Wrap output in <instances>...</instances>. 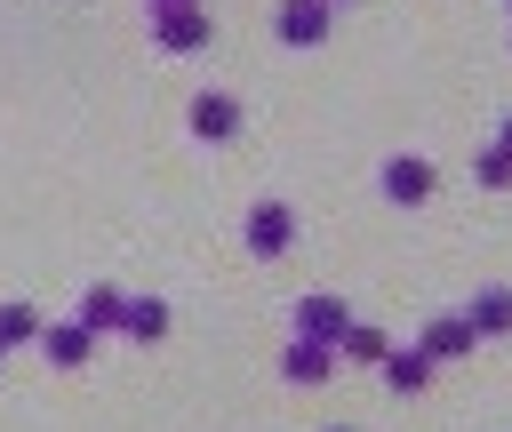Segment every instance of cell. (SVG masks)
I'll return each mask as SVG.
<instances>
[{
  "instance_id": "8992f818",
  "label": "cell",
  "mask_w": 512,
  "mask_h": 432,
  "mask_svg": "<svg viewBox=\"0 0 512 432\" xmlns=\"http://www.w3.org/2000/svg\"><path fill=\"white\" fill-rule=\"evenodd\" d=\"M472 344H480V336H472V320H464V304H456V312H432V320H424V336H416V352H424L432 368H440V360H464Z\"/></svg>"
},
{
  "instance_id": "9a60e30c",
  "label": "cell",
  "mask_w": 512,
  "mask_h": 432,
  "mask_svg": "<svg viewBox=\"0 0 512 432\" xmlns=\"http://www.w3.org/2000/svg\"><path fill=\"white\" fill-rule=\"evenodd\" d=\"M16 344H40V312L32 304H0V352H16Z\"/></svg>"
},
{
  "instance_id": "52a82bcc",
  "label": "cell",
  "mask_w": 512,
  "mask_h": 432,
  "mask_svg": "<svg viewBox=\"0 0 512 432\" xmlns=\"http://www.w3.org/2000/svg\"><path fill=\"white\" fill-rule=\"evenodd\" d=\"M328 16H336L328 0H280V8H272V32H280L288 48H320V40H328Z\"/></svg>"
},
{
  "instance_id": "7a4b0ae2",
  "label": "cell",
  "mask_w": 512,
  "mask_h": 432,
  "mask_svg": "<svg viewBox=\"0 0 512 432\" xmlns=\"http://www.w3.org/2000/svg\"><path fill=\"white\" fill-rule=\"evenodd\" d=\"M376 184H384V200H392V208H424V200H432V184H440V168H432L424 152H392V160L376 168Z\"/></svg>"
},
{
  "instance_id": "30bf717a",
  "label": "cell",
  "mask_w": 512,
  "mask_h": 432,
  "mask_svg": "<svg viewBox=\"0 0 512 432\" xmlns=\"http://www.w3.org/2000/svg\"><path fill=\"white\" fill-rule=\"evenodd\" d=\"M40 352H48L56 368H80V360L96 352V336H88V328H80V320L64 312V320H40Z\"/></svg>"
},
{
  "instance_id": "8fae6325",
  "label": "cell",
  "mask_w": 512,
  "mask_h": 432,
  "mask_svg": "<svg viewBox=\"0 0 512 432\" xmlns=\"http://www.w3.org/2000/svg\"><path fill=\"white\" fill-rule=\"evenodd\" d=\"M464 320H472V336H512V288L488 280V288L464 304Z\"/></svg>"
},
{
  "instance_id": "9c48e42d",
  "label": "cell",
  "mask_w": 512,
  "mask_h": 432,
  "mask_svg": "<svg viewBox=\"0 0 512 432\" xmlns=\"http://www.w3.org/2000/svg\"><path fill=\"white\" fill-rule=\"evenodd\" d=\"M336 368H344V360H336V344H312V336H296V344L280 352V376H288V384H328Z\"/></svg>"
},
{
  "instance_id": "4fadbf2b",
  "label": "cell",
  "mask_w": 512,
  "mask_h": 432,
  "mask_svg": "<svg viewBox=\"0 0 512 432\" xmlns=\"http://www.w3.org/2000/svg\"><path fill=\"white\" fill-rule=\"evenodd\" d=\"M384 352H392V336H384L376 320H352V328L336 336V360H352V368H376Z\"/></svg>"
},
{
  "instance_id": "d6986e66",
  "label": "cell",
  "mask_w": 512,
  "mask_h": 432,
  "mask_svg": "<svg viewBox=\"0 0 512 432\" xmlns=\"http://www.w3.org/2000/svg\"><path fill=\"white\" fill-rule=\"evenodd\" d=\"M328 432H352V424H328Z\"/></svg>"
},
{
  "instance_id": "e0dca14e",
  "label": "cell",
  "mask_w": 512,
  "mask_h": 432,
  "mask_svg": "<svg viewBox=\"0 0 512 432\" xmlns=\"http://www.w3.org/2000/svg\"><path fill=\"white\" fill-rule=\"evenodd\" d=\"M496 144H504V152H512V112H504V128H496Z\"/></svg>"
},
{
  "instance_id": "7c38bea8",
  "label": "cell",
  "mask_w": 512,
  "mask_h": 432,
  "mask_svg": "<svg viewBox=\"0 0 512 432\" xmlns=\"http://www.w3.org/2000/svg\"><path fill=\"white\" fill-rule=\"evenodd\" d=\"M376 376H384L392 392H424V384H432V360H424L416 344H392V352L376 360Z\"/></svg>"
},
{
  "instance_id": "3957f363",
  "label": "cell",
  "mask_w": 512,
  "mask_h": 432,
  "mask_svg": "<svg viewBox=\"0 0 512 432\" xmlns=\"http://www.w3.org/2000/svg\"><path fill=\"white\" fill-rule=\"evenodd\" d=\"M240 240H248V256H264V264L288 256V248H296V208H288V200H256L248 224H240Z\"/></svg>"
},
{
  "instance_id": "ffe728a7",
  "label": "cell",
  "mask_w": 512,
  "mask_h": 432,
  "mask_svg": "<svg viewBox=\"0 0 512 432\" xmlns=\"http://www.w3.org/2000/svg\"><path fill=\"white\" fill-rule=\"evenodd\" d=\"M328 8H344V0H328Z\"/></svg>"
},
{
  "instance_id": "ba28073f",
  "label": "cell",
  "mask_w": 512,
  "mask_h": 432,
  "mask_svg": "<svg viewBox=\"0 0 512 432\" xmlns=\"http://www.w3.org/2000/svg\"><path fill=\"white\" fill-rule=\"evenodd\" d=\"M72 320H80L88 336H120V320H128V288H112V280H96V288H80V304H72Z\"/></svg>"
},
{
  "instance_id": "7402d4cb",
  "label": "cell",
  "mask_w": 512,
  "mask_h": 432,
  "mask_svg": "<svg viewBox=\"0 0 512 432\" xmlns=\"http://www.w3.org/2000/svg\"><path fill=\"white\" fill-rule=\"evenodd\" d=\"M0 360H8V352H0Z\"/></svg>"
},
{
  "instance_id": "ac0fdd59",
  "label": "cell",
  "mask_w": 512,
  "mask_h": 432,
  "mask_svg": "<svg viewBox=\"0 0 512 432\" xmlns=\"http://www.w3.org/2000/svg\"><path fill=\"white\" fill-rule=\"evenodd\" d=\"M144 8H184V0H144Z\"/></svg>"
},
{
  "instance_id": "277c9868",
  "label": "cell",
  "mask_w": 512,
  "mask_h": 432,
  "mask_svg": "<svg viewBox=\"0 0 512 432\" xmlns=\"http://www.w3.org/2000/svg\"><path fill=\"white\" fill-rule=\"evenodd\" d=\"M184 128H192V144H232V136H240V96L200 88V96L184 104Z\"/></svg>"
},
{
  "instance_id": "5b68a950",
  "label": "cell",
  "mask_w": 512,
  "mask_h": 432,
  "mask_svg": "<svg viewBox=\"0 0 512 432\" xmlns=\"http://www.w3.org/2000/svg\"><path fill=\"white\" fill-rule=\"evenodd\" d=\"M344 328H352V304H344V296H328V288L296 296V336H312V344H336Z\"/></svg>"
},
{
  "instance_id": "5bb4252c",
  "label": "cell",
  "mask_w": 512,
  "mask_h": 432,
  "mask_svg": "<svg viewBox=\"0 0 512 432\" xmlns=\"http://www.w3.org/2000/svg\"><path fill=\"white\" fill-rule=\"evenodd\" d=\"M120 336H128V344H160V336H168V304H160V296H128Z\"/></svg>"
},
{
  "instance_id": "44dd1931",
  "label": "cell",
  "mask_w": 512,
  "mask_h": 432,
  "mask_svg": "<svg viewBox=\"0 0 512 432\" xmlns=\"http://www.w3.org/2000/svg\"><path fill=\"white\" fill-rule=\"evenodd\" d=\"M504 16H512V0H504Z\"/></svg>"
},
{
  "instance_id": "6da1fadb",
  "label": "cell",
  "mask_w": 512,
  "mask_h": 432,
  "mask_svg": "<svg viewBox=\"0 0 512 432\" xmlns=\"http://www.w3.org/2000/svg\"><path fill=\"white\" fill-rule=\"evenodd\" d=\"M152 48H160V56H200V48H208V8H200V0L152 8Z\"/></svg>"
},
{
  "instance_id": "2e32d148",
  "label": "cell",
  "mask_w": 512,
  "mask_h": 432,
  "mask_svg": "<svg viewBox=\"0 0 512 432\" xmlns=\"http://www.w3.org/2000/svg\"><path fill=\"white\" fill-rule=\"evenodd\" d=\"M472 176H480L488 192H504V184H512V152H504V144H488V152L472 160Z\"/></svg>"
}]
</instances>
